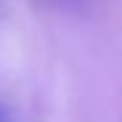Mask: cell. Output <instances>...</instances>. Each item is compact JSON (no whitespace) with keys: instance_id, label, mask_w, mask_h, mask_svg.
<instances>
[{"instance_id":"obj_1","label":"cell","mask_w":122,"mask_h":122,"mask_svg":"<svg viewBox=\"0 0 122 122\" xmlns=\"http://www.w3.org/2000/svg\"><path fill=\"white\" fill-rule=\"evenodd\" d=\"M0 122H5V114H3V109H0Z\"/></svg>"}]
</instances>
